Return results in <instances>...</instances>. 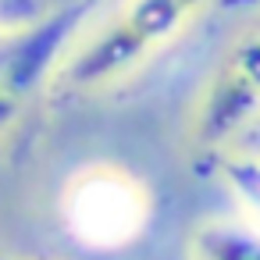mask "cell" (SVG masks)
<instances>
[{
  "label": "cell",
  "instance_id": "1",
  "mask_svg": "<svg viewBox=\"0 0 260 260\" xmlns=\"http://www.w3.org/2000/svg\"><path fill=\"white\" fill-rule=\"evenodd\" d=\"M207 0H125V8L72 54L61 72L68 89H100L139 68L171 36H178Z\"/></svg>",
  "mask_w": 260,
  "mask_h": 260
},
{
  "label": "cell",
  "instance_id": "2",
  "mask_svg": "<svg viewBox=\"0 0 260 260\" xmlns=\"http://www.w3.org/2000/svg\"><path fill=\"white\" fill-rule=\"evenodd\" d=\"M96 4L100 0H75L61 11L43 15L32 25L8 29L0 36V136L25 114V107L47 86L68 43L96 11Z\"/></svg>",
  "mask_w": 260,
  "mask_h": 260
},
{
  "label": "cell",
  "instance_id": "3",
  "mask_svg": "<svg viewBox=\"0 0 260 260\" xmlns=\"http://www.w3.org/2000/svg\"><path fill=\"white\" fill-rule=\"evenodd\" d=\"M64 228L86 249H121L136 242L150 221V200L139 182L114 168L82 171L61 200Z\"/></svg>",
  "mask_w": 260,
  "mask_h": 260
},
{
  "label": "cell",
  "instance_id": "4",
  "mask_svg": "<svg viewBox=\"0 0 260 260\" xmlns=\"http://www.w3.org/2000/svg\"><path fill=\"white\" fill-rule=\"evenodd\" d=\"M249 125H260V29L235 40L210 72L192 139L200 150H221Z\"/></svg>",
  "mask_w": 260,
  "mask_h": 260
},
{
  "label": "cell",
  "instance_id": "5",
  "mask_svg": "<svg viewBox=\"0 0 260 260\" xmlns=\"http://www.w3.org/2000/svg\"><path fill=\"white\" fill-rule=\"evenodd\" d=\"M192 260H260V228L239 221H210L192 235Z\"/></svg>",
  "mask_w": 260,
  "mask_h": 260
},
{
  "label": "cell",
  "instance_id": "6",
  "mask_svg": "<svg viewBox=\"0 0 260 260\" xmlns=\"http://www.w3.org/2000/svg\"><path fill=\"white\" fill-rule=\"evenodd\" d=\"M221 171L239 203L260 221V157H228Z\"/></svg>",
  "mask_w": 260,
  "mask_h": 260
},
{
  "label": "cell",
  "instance_id": "7",
  "mask_svg": "<svg viewBox=\"0 0 260 260\" xmlns=\"http://www.w3.org/2000/svg\"><path fill=\"white\" fill-rule=\"evenodd\" d=\"M40 0H0V25L4 29H22L40 22Z\"/></svg>",
  "mask_w": 260,
  "mask_h": 260
},
{
  "label": "cell",
  "instance_id": "8",
  "mask_svg": "<svg viewBox=\"0 0 260 260\" xmlns=\"http://www.w3.org/2000/svg\"><path fill=\"white\" fill-rule=\"evenodd\" d=\"M0 260H15V256H8V253H4V249H0Z\"/></svg>",
  "mask_w": 260,
  "mask_h": 260
},
{
  "label": "cell",
  "instance_id": "9",
  "mask_svg": "<svg viewBox=\"0 0 260 260\" xmlns=\"http://www.w3.org/2000/svg\"><path fill=\"white\" fill-rule=\"evenodd\" d=\"M256 146H260V125H256Z\"/></svg>",
  "mask_w": 260,
  "mask_h": 260
}]
</instances>
